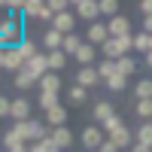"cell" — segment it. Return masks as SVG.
Listing matches in <instances>:
<instances>
[{"label": "cell", "mask_w": 152, "mask_h": 152, "mask_svg": "<svg viewBox=\"0 0 152 152\" xmlns=\"http://www.w3.org/2000/svg\"><path fill=\"white\" fill-rule=\"evenodd\" d=\"M97 152H122V149H119L116 143H113V140H107V143H104V146H100Z\"/></svg>", "instance_id": "39"}, {"label": "cell", "mask_w": 152, "mask_h": 152, "mask_svg": "<svg viewBox=\"0 0 152 152\" xmlns=\"http://www.w3.org/2000/svg\"><path fill=\"white\" fill-rule=\"evenodd\" d=\"M58 49H64V34L55 28H46L43 31V52H58Z\"/></svg>", "instance_id": "9"}, {"label": "cell", "mask_w": 152, "mask_h": 152, "mask_svg": "<svg viewBox=\"0 0 152 152\" xmlns=\"http://www.w3.org/2000/svg\"><path fill=\"white\" fill-rule=\"evenodd\" d=\"M97 82H104V79H100V73H97V67H79V73H76V85L94 88Z\"/></svg>", "instance_id": "12"}, {"label": "cell", "mask_w": 152, "mask_h": 152, "mask_svg": "<svg viewBox=\"0 0 152 152\" xmlns=\"http://www.w3.org/2000/svg\"><path fill=\"white\" fill-rule=\"evenodd\" d=\"M134 113H137V119H140V122H152V100H137Z\"/></svg>", "instance_id": "29"}, {"label": "cell", "mask_w": 152, "mask_h": 152, "mask_svg": "<svg viewBox=\"0 0 152 152\" xmlns=\"http://www.w3.org/2000/svg\"><path fill=\"white\" fill-rule=\"evenodd\" d=\"M0 113H3V116H9V113H12V100H9V97L0 100Z\"/></svg>", "instance_id": "38"}, {"label": "cell", "mask_w": 152, "mask_h": 152, "mask_svg": "<svg viewBox=\"0 0 152 152\" xmlns=\"http://www.w3.org/2000/svg\"><path fill=\"white\" fill-rule=\"evenodd\" d=\"M82 43H85V37H79V34H67V37H64V52L73 58V55L82 49Z\"/></svg>", "instance_id": "23"}, {"label": "cell", "mask_w": 152, "mask_h": 152, "mask_svg": "<svg viewBox=\"0 0 152 152\" xmlns=\"http://www.w3.org/2000/svg\"><path fill=\"white\" fill-rule=\"evenodd\" d=\"M125 85H128V76H122V73H116L113 79H107V88H110V91H125Z\"/></svg>", "instance_id": "33"}, {"label": "cell", "mask_w": 152, "mask_h": 152, "mask_svg": "<svg viewBox=\"0 0 152 152\" xmlns=\"http://www.w3.org/2000/svg\"><path fill=\"white\" fill-rule=\"evenodd\" d=\"M49 140L55 143V149L58 152H70V146H73V131L67 128H52V134H49Z\"/></svg>", "instance_id": "7"}, {"label": "cell", "mask_w": 152, "mask_h": 152, "mask_svg": "<svg viewBox=\"0 0 152 152\" xmlns=\"http://www.w3.org/2000/svg\"><path fill=\"white\" fill-rule=\"evenodd\" d=\"M79 3H82V0H70V6H79Z\"/></svg>", "instance_id": "44"}, {"label": "cell", "mask_w": 152, "mask_h": 152, "mask_svg": "<svg viewBox=\"0 0 152 152\" xmlns=\"http://www.w3.org/2000/svg\"><path fill=\"white\" fill-rule=\"evenodd\" d=\"M110 140L116 143L119 149H131V146L137 143V140H134V131H128V128H119V131H113V134H110Z\"/></svg>", "instance_id": "17"}, {"label": "cell", "mask_w": 152, "mask_h": 152, "mask_svg": "<svg viewBox=\"0 0 152 152\" xmlns=\"http://www.w3.org/2000/svg\"><path fill=\"white\" fill-rule=\"evenodd\" d=\"M107 28H110V37H128L131 34V18L128 15H113L107 21Z\"/></svg>", "instance_id": "11"}, {"label": "cell", "mask_w": 152, "mask_h": 152, "mask_svg": "<svg viewBox=\"0 0 152 152\" xmlns=\"http://www.w3.org/2000/svg\"><path fill=\"white\" fill-rule=\"evenodd\" d=\"M18 52L24 55V61H31L34 55H40V46H37V40H34V37H24V40L18 43Z\"/></svg>", "instance_id": "22"}, {"label": "cell", "mask_w": 152, "mask_h": 152, "mask_svg": "<svg viewBox=\"0 0 152 152\" xmlns=\"http://www.w3.org/2000/svg\"><path fill=\"white\" fill-rule=\"evenodd\" d=\"M6 152H31V146H28V143H18V146H12V149H6Z\"/></svg>", "instance_id": "40"}, {"label": "cell", "mask_w": 152, "mask_h": 152, "mask_svg": "<svg viewBox=\"0 0 152 152\" xmlns=\"http://www.w3.org/2000/svg\"><path fill=\"white\" fill-rule=\"evenodd\" d=\"M46 55H49V70H52V73H61V70L67 67V61H70V55L64 52V49H58V52H46Z\"/></svg>", "instance_id": "19"}, {"label": "cell", "mask_w": 152, "mask_h": 152, "mask_svg": "<svg viewBox=\"0 0 152 152\" xmlns=\"http://www.w3.org/2000/svg\"><path fill=\"white\" fill-rule=\"evenodd\" d=\"M143 31H146V34H152V15H146V18H143Z\"/></svg>", "instance_id": "42"}, {"label": "cell", "mask_w": 152, "mask_h": 152, "mask_svg": "<svg viewBox=\"0 0 152 152\" xmlns=\"http://www.w3.org/2000/svg\"><path fill=\"white\" fill-rule=\"evenodd\" d=\"M46 3H49V9H52L55 15L58 12H70V0H46Z\"/></svg>", "instance_id": "36"}, {"label": "cell", "mask_w": 152, "mask_h": 152, "mask_svg": "<svg viewBox=\"0 0 152 152\" xmlns=\"http://www.w3.org/2000/svg\"><path fill=\"white\" fill-rule=\"evenodd\" d=\"M76 18H85L88 24L100 21V3L97 0H82V3L76 6Z\"/></svg>", "instance_id": "8"}, {"label": "cell", "mask_w": 152, "mask_h": 152, "mask_svg": "<svg viewBox=\"0 0 152 152\" xmlns=\"http://www.w3.org/2000/svg\"><path fill=\"white\" fill-rule=\"evenodd\" d=\"M137 9H140V15H143V18L152 15V0H140V6H137Z\"/></svg>", "instance_id": "37"}, {"label": "cell", "mask_w": 152, "mask_h": 152, "mask_svg": "<svg viewBox=\"0 0 152 152\" xmlns=\"http://www.w3.org/2000/svg\"><path fill=\"white\" fill-rule=\"evenodd\" d=\"M134 94H137V100H152V76L149 79H140L134 85Z\"/></svg>", "instance_id": "27"}, {"label": "cell", "mask_w": 152, "mask_h": 152, "mask_svg": "<svg viewBox=\"0 0 152 152\" xmlns=\"http://www.w3.org/2000/svg\"><path fill=\"white\" fill-rule=\"evenodd\" d=\"M15 122H31V100L28 97H15L12 100V113H9Z\"/></svg>", "instance_id": "13"}, {"label": "cell", "mask_w": 152, "mask_h": 152, "mask_svg": "<svg viewBox=\"0 0 152 152\" xmlns=\"http://www.w3.org/2000/svg\"><path fill=\"white\" fill-rule=\"evenodd\" d=\"M73 61H79L82 67H94L91 61H97V46H91V43H82V49L73 55Z\"/></svg>", "instance_id": "15"}, {"label": "cell", "mask_w": 152, "mask_h": 152, "mask_svg": "<svg viewBox=\"0 0 152 152\" xmlns=\"http://www.w3.org/2000/svg\"><path fill=\"white\" fill-rule=\"evenodd\" d=\"M128 152H152V149H149V146H143V143H134Z\"/></svg>", "instance_id": "41"}, {"label": "cell", "mask_w": 152, "mask_h": 152, "mask_svg": "<svg viewBox=\"0 0 152 152\" xmlns=\"http://www.w3.org/2000/svg\"><path fill=\"white\" fill-rule=\"evenodd\" d=\"M58 104H61V100H58L55 91H40V107H43V110H55Z\"/></svg>", "instance_id": "30"}, {"label": "cell", "mask_w": 152, "mask_h": 152, "mask_svg": "<svg viewBox=\"0 0 152 152\" xmlns=\"http://www.w3.org/2000/svg\"><path fill=\"white\" fill-rule=\"evenodd\" d=\"M116 70H119L122 76H134V73H137V58H131V55L119 58V61H116Z\"/></svg>", "instance_id": "25"}, {"label": "cell", "mask_w": 152, "mask_h": 152, "mask_svg": "<svg viewBox=\"0 0 152 152\" xmlns=\"http://www.w3.org/2000/svg\"><path fill=\"white\" fill-rule=\"evenodd\" d=\"M79 140H82V146H85L88 152H97L100 146L110 140V137H107V131L100 128V125H85V131H82Z\"/></svg>", "instance_id": "4"}, {"label": "cell", "mask_w": 152, "mask_h": 152, "mask_svg": "<svg viewBox=\"0 0 152 152\" xmlns=\"http://www.w3.org/2000/svg\"><path fill=\"white\" fill-rule=\"evenodd\" d=\"M18 18H21V12H6L3 21H0V43H3V49L6 46H18L24 40V28H21Z\"/></svg>", "instance_id": "1"}, {"label": "cell", "mask_w": 152, "mask_h": 152, "mask_svg": "<svg viewBox=\"0 0 152 152\" xmlns=\"http://www.w3.org/2000/svg\"><path fill=\"white\" fill-rule=\"evenodd\" d=\"M31 0H3V6H6V12H21L24 15V6H28Z\"/></svg>", "instance_id": "34"}, {"label": "cell", "mask_w": 152, "mask_h": 152, "mask_svg": "<svg viewBox=\"0 0 152 152\" xmlns=\"http://www.w3.org/2000/svg\"><path fill=\"white\" fill-rule=\"evenodd\" d=\"M97 73H100V79H113L119 70H116V61H110V58H104V61H97Z\"/></svg>", "instance_id": "28"}, {"label": "cell", "mask_w": 152, "mask_h": 152, "mask_svg": "<svg viewBox=\"0 0 152 152\" xmlns=\"http://www.w3.org/2000/svg\"><path fill=\"white\" fill-rule=\"evenodd\" d=\"M143 64H149V67H152V52H146V61H143Z\"/></svg>", "instance_id": "43"}, {"label": "cell", "mask_w": 152, "mask_h": 152, "mask_svg": "<svg viewBox=\"0 0 152 152\" xmlns=\"http://www.w3.org/2000/svg\"><path fill=\"white\" fill-rule=\"evenodd\" d=\"M31 152H58V149H55V143L46 137V140H40V143H31Z\"/></svg>", "instance_id": "35"}, {"label": "cell", "mask_w": 152, "mask_h": 152, "mask_svg": "<svg viewBox=\"0 0 152 152\" xmlns=\"http://www.w3.org/2000/svg\"><path fill=\"white\" fill-rule=\"evenodd\" d=\"M24 70H28V73L34 76V79L40 82L43 76L49 73V55H46V52H40V55H34V58L28 61V64H24Z\"/></svg>", "instance_id": "6"}, {"label": "cell", "mask_w": 152, "mask_h": 152, "mask_svg": "<svg viewBox=\"0 0 152 152\" xmlns=\"http://www.w3.org/2000/svg\"><path fill=\"white\" fill-rule=\"evenodd\" d=\"M110 116H116V110H113V104H110V100H97V104L91 107V119H94V122H100V125H104Z\"/></svg>", "instance_id": "16"}, {"label": "cell", "mask_w": 152, "mask_h": 152, "mask_svg": "<svg viewBox=\"0 0 152 152\" xmlns=\"http://www.w3.org/2000/svg\"><path fill=\"white\" fill-rule=\"evenodd\" d=\"M100 128H104V131H107V137H110L113 131H119V128H125V122H122V116L116 113V116H110V119H107L104 125H100Z\"/></svg>", "instance_id": "31"}, {"label": "cell", "mask_w": 152, "mask_h": 152, "mask_svg": "<svg viewBox=\"0 0 152 152\" xmlns=\"http://www.w3.org/2000/svg\"><path fill=\"white\" fill-rule=\"evenodd\" d=\"M12 85L24 91V88H34V85H40V82H37V79H34V76H31L28 70H18V73H15V79H12Z\"/></svg>", "instance_id": "26"}, {"label": "cell", "mask_w": 152, "mask_h": 152, "mask_svg": "<svg viewBox=\"0 0 152 152\" xmlns=\"http://www.w3.org/2000/svg\"><path fill=\"white\" fill-rule=\"evenodd\" d=\"M134 49H137V52H140V55L152 52V34H146V31L134 34Z\"/></svg>", "instance_id": "24"}, {"label": "cell", "mask_w": 152, "mask_h": 152, "mask_svg": "<svg viewBox=\"0 0 152 152\" xmlns=\"http://www.w3.org/2000/svg\"><path fill=\"white\" fill-rule=\"evenodd\" d=\"M85 100H88V88H82V85H67V104L82 107Z\"/></svg>", "instance_id": "20"}, {"label": "cell", "mask_w": 152, "mask_h": 152, "mask_svg": "<svg viewBox=\"0 0 152 152\" xmlns=\"http://www.w3.org/2000/svg\"><path fill=\"white\" fill-rule=\"evenodd\" d=\"M46 125L49 128H64L67 125V107H55V110H46Z\"/></svg>", "instance_id": "14"}, {"label": "cell", "mask_w": 152, "mask_h": 152, "mask_svg": "<svg viewBox=\"0 0 152 152\" xmlns=\"http://www.w3.org/2000/svg\"><path fill=\"white\" fill-rule=\"evenodd\" d=\"M134 49V34H128V37H110V40L100 46V52H104V58H110V61H119V58H125Z\"/></svg>", "instance_id": "2"}, {"label": "cell", "mask_w": 152, "mask_h": 152, "mask_svg": "<svg viewBox=\"0 0 152 152\" xmlns=\"http://www.w3.org/2000/svg\"><path fill=\"white\" fill-rule=\"evenodd\" d=\"M61 88H64V82H61V76L52 73V70L40 79V91H55V94H61Z\"/></svg>", "instance_id": "18"}, {"label": "cell", "mask_w": 152, "mask_h": 152, "mask_svg": "<svg viewBox=\"0 0 152 152\" xmlns=\"http://www.w3.org/2000/svg\"><path fill=\"white\" fill-rule=\"evenodd\" d=\"M134 140L152 149V122H140V128L134 131Z\"/></svg>", "instance_id": "21"}, {"label": "cell", "mask_w": 152, "mask_h": 152, "mask_svg": "<svg viewBox=\"0 0 152 152\" xmlns=\"http://www.w3.org/2000/svg\"><path fill=\"white\" fill-rule=\"evenodd\" d=\"M24 55L18 52V46H6V49H0V67H3L6 73H12L15 76L18 70H24Z\"/></svg>", "instance_id": "3"}, {"label": "cell", "mask_w": 152, "mask_h": 152, "mask_svg": "<svg viewBox=\"0 0 152 152\" xmlns=\"http://www.w3.org/2000/svg\"><path fill=\"white\" fill-rule=\"evenodd\" d=\"M110 40V28H107V21H94V24H88V34H85V43H91V46H104Z\"/></svg>", "instance_id": "5"}, {"label": "cell", "mask_w": 152, "mask_h": 152, "mask_svg": "<svg viewBox=\"0 0 152 152\" xmlns=\"http://www.w3.org/2000/svg\"><path fill=\"white\" fill-rule=\"evenodd\" d=\"M52 28L55 31H61V34H76V12H58L55 15V21H52Z\"/></svg>", "instance_id": "10"}, {"label": "cell", "mask_w": 152, "mask_h": 152, "mask_svg": "<svg viewBox=\"0 0 152 152\" xmlns=\"http://www.w3.org/2000/svg\"><path fill=\"white\" fill-rule=\"evenodd\" d=\"M100 3V15H119V0H97Z\"/></svg>", "instance_id": "32"}]
</instances>
